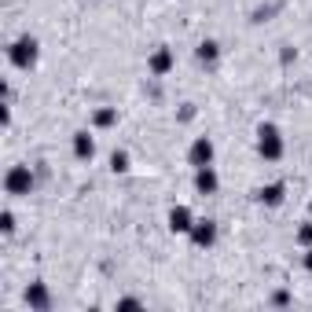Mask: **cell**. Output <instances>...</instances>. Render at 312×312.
<instances>
[{
  "label": "cell",
  "mask_w": 312,
  "mask_h": 312,
  "mask_svg": "<svg viewBox=\"0 0 312 312\" xmlns=\"http://www.w3.org/2000/svg\"><path fill=\"white\" fill-rule=\"evenodd\" d=\"M213 187H217L213 169H210V165H198V191H213Z\"/></svg>",
  "instance_id": "9"
},
{
  "label": "cell",
  "mask_w": 312,
  "mask_h": 312,
  "mask_svg": "<svg viewBox=\"0 0 312 312\" xmlns=\"http://www.w3.org/2000/svg\"><path fill=\"white\" fill-rule=\"evenodd\" d=\"M0 224H4V231H15V217H11V213H4V217H0Z\"/></svg>",
  "instance_id": "13"
},
{
  "label": "cell",
  "mask_w": 312,
  "mask_h": 312,
  "mask_svg": "<svg viewBox=\"0 0 312 312\" xmlns=\"http://www.w3.org/2000/svg\"><path fill=\"white\" fill-rule=\"evenodd\" d=\"M8 55H11V62H15L19 70H29V66H33V59H37V41H33V37H19V41L11 44Z\"/></svg>",
  "instance_id": "1"
},
{
  "label": "cell",
  "mask_w": 312,
  "mask_h": 312,
  "mask_svg": "<svg viewBox=\"0 0 312 312\" xmlns=\"http://www.w3.org/2000/svg\"><path fill=\"white\" fill-rule=\"evenodd\" d=\"M29 184H33V177H29L26 165H15L11 173H8V180H4L8 195H29Z\"/></svg>",
  "instance_id": "2"
},
{
  "label": "cell",
  "mask_w": 312,
  "mask_h": 312,
  "mask_svg": "<svg viewBox=\"0 0 312 312\" xmlns=\"http://www.w3.org/2000/svg\"><path fill=\"white\" fill-rule=\"evenodd\" d=\"M217 55V44H202V59H213Z\"/></svg>",
  "instance_id": "14"
},
{
  "label": "cell",
  "mask_w": 312,
  "mask_h": 312,
  "mask_svg": "<svg viewBox=\"0 0 312 312\" xmlns=\"http://www.w3.org/2000/svg\"><path fill=\"white\" fill-rule=\"evenodd\" d=\"M257 136H261L257 144H261V154H264V158H279L283 144H279V132L272 129V125H261V132H257Z\"/></svg>",
  "instance_id": "3"
},
{
  "label": "cell",
  "mask_w": 312,
  "mask_h": 312,
  "mask_svg": "<svg viewBox=\"0 0 312 312\" xmlns=\"http://www.w3.org/2000/svg\"><path fill=\"white\" fill-rule=\"evenodd\" d=\"M169 228L173 231H191V213H187L184 206H177L173 213H169Z\"/></svg>",
  "instance_id": "5"
},
{
  "label": "cell",
  "mask_w": 312,
  "mask_h": 312,
  "mask_svg": "<svg viewBox=\"0 0 312 312\" xmlns=\"http://www.w3.org/2000/svg\"><path fill=\"white\" fill-rule=\"evenodd\" d=\"M261 198H264V202H272V206H275V202L283 198V187L275 184V187H268V191H261Z\"/></svg>",
  "instance_id": "10"
},
{
  "label": "cell",
  "mask_w": 312,
  "mask_h": 312,
  "mask_svg": "<svg viewBox=\"0 0 312 312\" xmlns=\"http://www.w3.org/2000/svg\"><path fill=\"white\" fill-rule=\"evenodd\" d=\"M26 305L29 308H48V290H44L41 283H33V287L26 290Z\"/></svg>",
  "instance_id": "4"
},
{
  "label": "cell",
  "mask_w": 312,
  "mask_h": 312,
  "mask_svg": "<svg viewBox=\"0 0 312 312\" xmlns=\"http://www.w3.org/2000/svg\"><path fill=\"white\" fill-rule=\"evenodd\" d=\"M74 151H77V158H92V151H96L92 136H88V132H77V140H74Z\"/></svg>",
  "instance_id": "7"
},
{
  "label": "cell",
  "mask_w": 312,
  "mask_h": 312,
  "mask_svg": "<svg viewBox=\"0 0 312 312\" xmlns=\"http://www.w3.org/2000/svg\"><path fill=\"white\" fill-rule=\"evenodd\" d=\"M301 242H312V228H305V231H301Z\"/></svg>",
  "instance_id": "15"
},
{
  "label": "cell",
  "mask_w": 312,
  "mask_h": 312,
  "mask_svg": "<svg viewBox=\"0 0 312 312\" xmlns=\"http://www.w3.org/2000/svg\"><path fill=\"white\" fill-rule=\"evenodd\" d=\"M111 162H114V173H121V169H129V158H125V154H114Z\"/></svg>",
  "instance_id": "11"
},
{
  "label": "cell",
  "mask_w": 312,
  "mask_h": 312,
  "mask_svg": "<svg viewBox=\"0 0 312 312\" xmlns=\"http://www.w3.org/2000/svg\"><path fill=\"white\" fill-rule=\"evenodd\" d=\"M210 154H213L210 140H198V144H195V151H191V158H195V165H210Z\"/></svg>",
  "instance_id": "8"
},
{
  "label": "cell",
  "mask_w": 312,
  "mask_h": 312,
  "mask_svg": "<svg viewBox=\"0 0 312 312\" xmlns=\"http://www.w3.org/2000/svg\"><path fill=\"white\" fill-rule=\"evenodd\" d=\"M165 66H169V55H165V52L154 55V70H165Z\"/></svg>",
  "instance_id": "12"
},
{
  "label": "cell",
  "mask_w": 312,
  "mask_h": 312,
  "mask_svg": "<svg viewBox=\"0 0 312 312\" xmlns=\"http://www.w3.org/2000/svg\"><path fill=\"white\" fill-rule=\"evenodd\" d=\"M305 268H308V272H312V250H308V257H305Z\"/></svg>",
  "instance_id": "16"
},
{
  "label": "cell",
  "mask_w": 312,
  "mask_h": 312,
  "mask_svg": "<svg viewBox=\"0 0 312 312\" xmlns=\"http://www.w3.org/2000/svg\"><path fill=\"white\" fill-rule=\"evenodd\" d=\"M191 235H195L198 246H210V242L217 239V228H213V221H198V228L191 231Z\"/></svg>",
  "instance_id": "6"
}]
</instances>
